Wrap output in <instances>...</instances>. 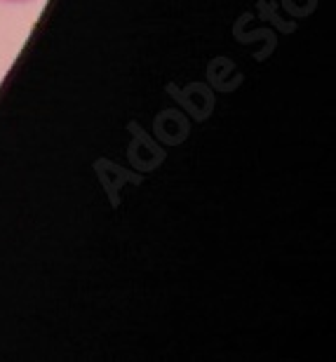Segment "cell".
Wrapping results in <instances>:
<instances>
[{
  "instance_id": "1",
  "label": "cell",
  "mask_w": 336,
  "mask_h": 362,
  "mask_svg": "<svg viewBox=\"0 0 336 362\" xmlns=\"http://www.w3.org/2000/svg\"><path fill=\"white\" fill-rule=\"evenodd\" d=\"M3 3H31V0H3Z\"/></svg>"
}]
</instances>
